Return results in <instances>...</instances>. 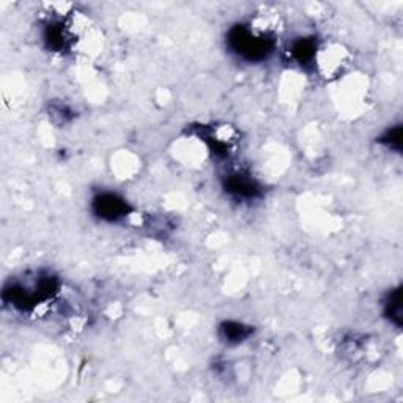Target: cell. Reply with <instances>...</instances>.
Segmentation results:
<instances>
[{
	"instance_id": "obj_1",
	"label": "cell",
	"mask_w": 403,
	"mask_h": 403,
	"mask_svg": "<svg viewBox=\"0 0 403 403\" xmlns=\"http://www.w3.org/2000/svg\"><path fill=\"white\" fill-rule=\"evenodd\" d=\"M228 43L233 49V52L239 57L249 60V62H257L268 57V54L273 52V40L263 34H259L248 25H237L230 30Z\"/></svg>"
},
{
	"instance_id": "obj_2",
	"label": "cell",
	"mask_w": 403,
	"mask_h": 403,
	"mask_svg": "<svg viewBox=\"0 0 403 403\" xmlns=\"http://www.w3.org/2000/svg\"><path fill=\"white\" fill-rule=\"evenodd\" d=\"M94 205H95L96 215L101 216L102 219H107V221H117L118 217L127 215V210H128L124 200H122L113 194L100 195V197L95 199Z\"/></svg>"
},
{
	"instance_id": "obj_3",
	"label": "cell",
	"mask_w": 403,
	"mask_h": 403,
	"mask_svg": "<svg viewBox=\"0 0 403 403\" xmlns=\"http://www.w3.org/2000/svg\"><path fill=\"white\" fill-rule=\"evenodd\" d=\"M226 188L228 193L241 199H252L255 194H257V184L254 183L252 178L248 175H243V173H237V175H230L227 179Z\"/></svg>"
},
{
	"instance_id": "obj_4",
	"label": "cell",
	"mask_w": 403,
	"mask_h": 403,
	"mask_svg": "<svg viewBox=\"0 0 403 403\" xmlns=\"http://www.w3.org/2000/svg\"><path fill=\"white\" fill-rule=\"evenodd\" d=\"M386 314L391 318V321H394L395 325H400V318H402V309H400V290H395L392 293L389 298V303L386 304Z\"/></svg>"
},
{
	"instance_id": "obj_5",
	"label": "cell",
	"mask_w": 403,
	"mask_h": 403,
	"mask_svg": "<svg viewBox=\"0 0 403 403\" xmlns=\"http://www.w3.org/2000/svg\"><path fill=\"white\" fill-rule=\"evenodd\" d=\"M224 332H226V337L228 340L238 342L239 339H243V337H246V332H244V328L241 325H238V323H227L226 328H224Z\"/></svg>"
}]
</instances>
